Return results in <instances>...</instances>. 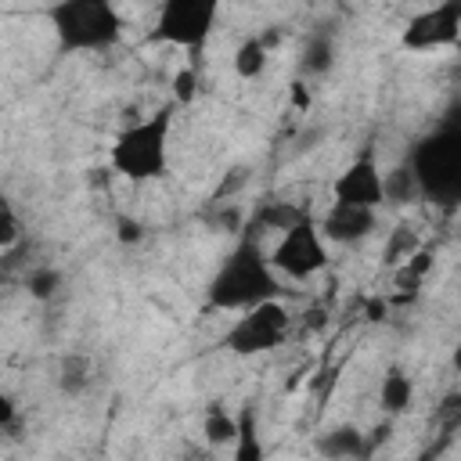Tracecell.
Masks as SVG:
<instances>
[{
    "instance_id": "cell-1",
    "label": "cell",
    "mask_w": 461,
    "mask_h": 461,
    "mask_svg": "<svg viewBox=\"0 0 461 461\" xmlns=\"http://www.w3.org/2000/svg\"><path fill=\"white\" fill-rule=\"evenodd\" d=\"M270 299H281V277L270 267V252H263L259 241L241 238L209 281L205 303L220 313H245Z\"/></svg>"
},
{
    "instance_id": "cell-2",
    "label": "cell",
    "mask_w": 461,
    "mask_h": 461,
    "mask_svg": "<svg viewBox=\"0 0 461 461\" xmlns=\"http://www.w3.org/2000/svg\"><path fill=\"white\" fill-rule=\"evenodd\" d=\"M169 137H173V104H162L151 115L122 126L108 148L112 173L130 184H151V180L166 176Z\"/></svg>"
},
{
    "instance_id": "cell-3",
    "label": "cell",
    "mask_w": 461,
    "mask_h": 461,
    "mask_svg": "<svg viewBox=\"0 0 461 461\" xmlns=\"http://www.w3.org/2000/svg\"><path fill=\"white\" fill-rule=\"evenodd\" d=\"M47 22L54 29L58 50H65V54L108 50L126 32L122 11L108 0H61L54 7H47Z\"/></svg>"
},
{
    "instance_id": "cell-4",
    "label": "cell",
    "mask_w": 461,
    "mask_h": 461,
    "mask_svg": "<svg viewBox=\"0 0 461 461\" xmlns=\"http://www.w3.org/2000/svg\"><path fill=\"white\" fill-rule=\"evenodd\" d=\"M411 166L421 184V198H436L439 205L461 202V126H443L439 133L425 137Z\"/></svg>"
},
{
    "instance_id": "cell-5",
    "label": "cell",
    "mask_w": 461,
    "mask_h": 461,
    "mask_svg": "<svg viewBox=\"0 0 461 461\" xmlns=\"http://www.w3.org/2000/svg\"><path fill=\"white\" fill-rule=\"evenodd\" d=\"M220 7L212 0H166L155 14L151 43H169L176 50H202L216 29Z\"/></svg>"
},
{
    "instance_id": "cell-6",
    "label": "cell",
    "mask_w": 461,
    "mask_h": 461,
    "mask_svg": "<svg viewBox=\"0 0 461 461\" xmlns=\"http://www.w3.org/2000/svg\"><path fill=\"white\" fill-rule=\"evenodd\" d=\"M288 331H292V310L281 299H270V303H259L238 313L223 335V346L234 357H259V353L277 349L288 339Z\"/></svg>"
},
{
    "instance_id": "cell-7",
    "label": "cell",
    "mask_w": 461,
    "mask_h": 461,
    "mask_svg": "<svg viewBox=\"0 0 461 461\" xmlns=\"http://www.w3.org/2000/svg\"><path fill=\"white\" fill-rule=\"evenodd\" d=\"M270 267L281 281H310L328 267V241L313 216L277 238V245L270 249Z\"/></svg>"
},
{
    "instance_id": "cell-8",
    "label": "cell",
    "mask_w": 461,
    "mask_h": 461,
    "mask_svg": "<svg viewBox=\"0 0 461 461\" xmlns=\"http://www.w3.org/2000/svg\"><path fill=\"white\" fill-rule=\"evenodd\" d=\"M461 40V0H443L432 7H421L418 14L407 18L400 32V47L411 54H432L447 50Z\"/></svg>"
},
{
    "instance_id": "cell-9",
    "label": "cell",
    "mask_w": 461,
    "mask_h": 461,
    "mask_svg": "<svg viewBox=\"0 0 461 461\" xmlns=\"http://www.w3.org/2000/svg\"><path fill=\"white\" fill-rule=\"evenodd\" d=\"M331 202L357 205V209H382L385 205V173L378 169L375 155H357L346 162L331 180Z\"/></svg>"
},
{
    "instance_id": "cell-10",
    "label": "cell",
    "mask_w": 461,
    "mask_h": 461,
    "mask_svg": "<svg viewBox=\"0 0 461 461\" xmlns=\"http://www.w3.org/2000/svg\"><path fill=\"white\" fill-rule=\"evenodd\" d=\"M321 234L328 245H360L378 230V212L375 209H357V205H339L331 202L321 220H317Z\"/></svg>"
},
{
    "instance_id": "cell-11",
    "label": "cell",
    "mask_w": 461,
    "mask_h": 461,
    "mask_svg": "<svg viewBox=\"0 0 461 461\" xmlns=\"http://www.w3.org/2000/svg\"><path fill=\"white\" fill-rule=\"evenodd\" d=\"M90 382H94V360H90L86 353L68 349V353H61V357H58L54 385H58V393H61V396L76 400V396H83V393L90 389Z\"/></svg>"
},
{
    "instance_id": "cell-12",
    "label": "cell",
    "mask_w": 461,
    "mask_h": 461,
    "mask_svg": "<svg viewBox=\"0 0 461 461\" xmlns=\"http://www.w3.org/2000/svg\"><path fill=\"white\" fill-rule=\"evenodd\" d=\"M367 450V436L357 425H335L317 436V454L324 461H360Z\"/></svg>"
},
{
    "instance_id": "cell-13",
    "label": "cell",
    "mask_w": 461,
    "mask_h": 461,
    "mask_svg": "<svg viewBox=\"0 0 461 461\" xmlns=\"http://www.w3.org/2000/svg\"><path fill=\"white\" fill-rule=\"evenodd\" d=\"M414 403V378L403 367H389L378 382V407L385 418H400L407 414Z\"/></svg>"
},
{
    "instance_id": "cell-14",
    "label": "cell",
    "mask_w": 461,
    "mask_h": 461,
    "mask_svg": "<svg viewBox=\"0 0 461 461\" xmlns=\"http://www.w3.org/2000/svg\"><path fill=\"white\" fill-rule=\"evenodd\" d=\"M241 432L245 429H241V421L230 411H223L220 403L205 407V414H202V439H205L209 450H223V447L241 443Z\"/></svg>"
},
{
    "instance_id": "cell-15",
    "label": "cell",
    "mask_w": 461,
    "mask_h": 461,
    "mask_svg": "<svg viewBox=\"0 0 461 461\" xmlns=\"http://www.w3.org/2000/svg\"><path fill=\"white\" fill-rule=\"evenodd\" d=\"M421 245H425V241H421V234H418L411 223L389 227V230H385V245H382V267H389V270L403 267Z\"/></svg>"
},
{
    "instance_id": "cell-16",
    "label": "cell",
    "mask_w": 461,
    "mask_h": 461,
    "mask_svg": "<svg viewBox=\"0 0 461 461\" xmlns=\"http://www.w3.org/2000/svg\"><path fill=\"white\" fill-rule=\"evenodd\" d=\"M230 65H234V76H238V79H259V76L267 72V65H270V47H267L259 36H245V40L238 43Z\"/></svg>"
},
{
    "instance_id": "cell-17",
    "label": "cell",
    "mask_w": 461,
    "mask_h": 461,
    "mask_svg": "<svg viewBox=\"0 0 461 461\" xmlns=\"http://www.w3.org/2000/svg\"><path fill=\"white\" fill-rule=\"evenodd\" d=\"M421 198V184H418V173L414 166H393L385 173V205H411Z\"/></svg>"
},
{
    "instance_id": "cell-18",
    "label": "cell",
    "mask_w": 461,
    "mask_h": 461,
    "mask_svg": "<svg viewBox=\"0 0 461 461\" xmlns=\"http://www.w3.org/2000/svg\"><path fill=\"white\" fill-rule=\"evenodd\" d=\"M256 220H259L267 230L285 234V230L299 227L303 220H310V209H303V205H295V202H267V205L256 212Z\"/></svg>"
},
{
    "instance_id": "cell-19",
    "label": "cell",
    "mask_w": 461,
    "mask_h": 461,
    "mask_svg": "<svg viewBox=\"0 0 461 461\" xmlns=\"http://www.w3.org/2000/svg\"><path fill=\"white\" fill-rule=\"evenodd\" d=\"M61 285H65V274H61L58 267H50V263H36V267L25 270V292H29V299H36V303L54 299V295L61 292Z\"/></svg>"
},
{
    "instance_id": "cell-20",
    "label": "cell",
    "mask_w": 461,
    "mask_h": 461,
    "mask_svg": "<svg viewBox=\"0 0 461 461\" xmlns=\"http://www.w3.org/2000/svg\"><path fill=\"white\" fill-rule=\"evenodd\" d=\"M198 94H202V79H198V68L187 61L169 76V97L176 108H191L198 101Z\"/></svg>"
},
{
    "instance_id": "cell-21",
    "label": "cell",
    "mask_w": 461,
    "mask_h": 461,
    "mask_svg": "<svg viewBox=\"0 0 461 461\" xmlns=\"http://www.w3.org/2000/svg\"><path fill=\"white\" fill-rule=\"evenodd\" d=\"M331 65H335V47H331V40H328V36H313V40L306 43V50H303V72L324 76Z\"/></svg>"
},
{
    "instance_id": "cell-22",
    "label": "cell",
    "mask_w": 461,
    "mask_h": 461,
    "mask_svg": "<svg viewBox=\"0 0 461 461\" xmlns=\"http://www.w3.org/2000/svg\"><path fill=\"white\" fill-rule=\"evenodd\" d=\"M18 241H22V216L11 198H0V252L11 256Z\"/></svg>"
},
{
    "instance_id": "cell-23",
    "label": "cell",
    "mask_w": 461,
    "mask_h": 461,
    "mask_svg": "<svg viewBox=\"0 0 461 461\" xmlns=\"http://www.w3.org/2000/svg\"><path fill=\"white\" fill-rule=\"evenodd\" d=\"M245 209L238 205V202H223V205H216V212H212V227L216 230H227V234H241L245 230Z\"/></svg>"
},
{
    "instance_id": "cell-24",
    "label": "cell",
    "mask_w": 461,
    "mask_h": 461,
    "mask_svg": "<svg viewBox=\"0 0 461 461\" xmlns=\"http://www.w3.org/2000/svg\"><path fill=\"white\" fill-rule=\"evenodd\" d=\"M396 270L425 285V281H429V274L436 270V249H429V245H421V249H418V252H414V256H411V259H407L403 267H396Z\"/></svg>"
},
{
    "instance_id": "cell-25",
    "label": "cell",
    "mask_w": 461,
    "mask_h": 461,
    "mask_svg": "<svg viewBox=\"0 0 461 461\" xmlns=\"http://www.w3.org/2000/svg\"><path fill=\"white\" fill-rule=\"evenodd\" d=\"M249 180V169H230L223 180H220V187L212 191V205H223L227 198H234L238 191H241V184Z\"/></svg>"
},
{
    "instance_id": "cell-26",
    "label": "cell",
    "mask_w": 461,
    "mask_h": 461,
    "mask_svg": "<svg viewBox=\"0 0 461 461\" xmlns=\"http://www.w3.org/2000/svg\"><path fill=\"white\" fill-rule=\"evenodd\" d=\"M0 429H4L7 439L18 436V403H14V396H4L0 400Z\"/></svg>"
},
{
    "instance_id": "cell-27",
    "label": "cell",
    "mask_w": 461,
    "mask_h": 461,
    "mask_svg": "<svg viewBox=\"0 0 461 461\" xmlns=\"http://www.w3.org/2000/svg\"><path fill=\"white\" fill-rule=\"evenodd\" d=\"M115 238H119L122 245H137V241L144 238V230H140V223H137V220L119 216V220H115Z\"/></svg>"
},
{
    "instance_id": "cell-28",
    "label": "cell",
    "mask_w": 461,
    "mask_h": 461,
    "mask_svg": "<svg viewBox=\"0 0 461 461\" xmlns=\"http://www.w3.org/2000/svg\"><path fill=\"white\" fill-rule=\"evenodd\" d=\"M288 97H292V104H295L299 112H306V108H310V86H306L303 79H295V83L288 86Z\"/></svg>"
},
{
    "instance_id": "cell-29",
    "label": "cell",
    "mask_w": 461,
    "mask_h": 461,
    "mask_svg": "<svg viewBox=\"0 0 461 461\" xmlns=\"http://www.w3.org/2000/svg\"><path fill=\"white\" fill-rule=\"evenodd\" d=\"M382 313H385V303L378 299V303H367V317L371 321H382Z\"/></svg>"
},
{
    "instance_id": "cell-30",
    "label": "cell",
    "mask_w": 461,
    "mask_h": 461,
    "mask_svg": "<svg viewBox=\"0 0 461 461\" xmlns=\"http://www.w3.org/2000/svg\"><path fill=\"white\" fill-rule=\"evenodd\" d=\"M252 447H256V443H252V439L241 432V461H259V457H249V454H252Z\"/></svg>"
},
{
    "instance_id": "cell-31",
    "label": "cell",
    "mask_w": 461,
    "mask_h": 461,
    "mask_svg": "<svg viewBox=\"0 0 461 461\" xmlns=\"http://www.w3.org/2000/svg\"><path fill=\"white\" fill-rule=\"evenodd\" d=\"M450 367L461 375V339H457V346H454V353H450Z\"/></svg>"
},
{
    "instance_id": "cell-32",
    "label": "cell",
    "mask_w": 461,
    "mask_h": 461,
    "mask_svg": "<svg viewBox=\"0 0 461 461\" xmlns=\"http://www.w3.org/2000/svg\"><path fill=\"white\" fill-rule=\"evenodd\" d=\"M180 461H191V457H180Z\"/></svg>"
}]
</instances>
